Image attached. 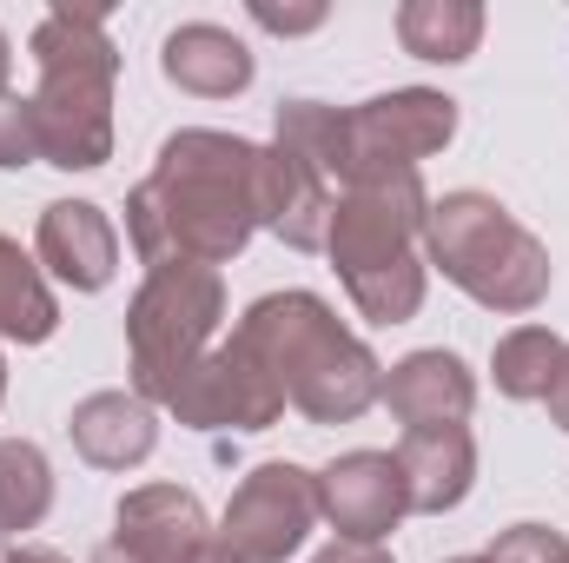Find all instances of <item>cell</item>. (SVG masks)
<instances>
[{
    "label": "cell",
    "mask_w": 569,
    "mask_h": 563,
    "mask_svg": "<svg viewBox=\"0 0 569 563\" xmlns=\"http://www.w3.org/2000/svg\"><path fill=\"white\" fill-rule=\"evenodd\" d=\"M331 206L338 192L279 146L192 127L159 146L152 179L127 199V233L146 266H219L252 239V226H272L298 253L325 246Z\"/></svg>",
    "instance_id": "obj_1"
},
{
    "label": "cell",
    "mask_w": 569,
    "mask_h": 563,
    "mask_svg": "<svg viewBox=\"0 0 569 563\" xmlns=\"http://www.w3.org/2000/svg\"><path fill=\"white\" fill-rule=\"evenodd\" d=\"M232 338L272 372L284 405H298L305 418H318V424H345V418H358L371 398H385L378 358L311 292H272V298H259L239 318Z\"/></svg>",
    "instance_id": "obj_2"
},
{
    "label": "cell",
    "mask_w": 569,
    "mask_h": 563,
    "mask_svg": "<svg viewBox=\"0 0 569 563\" xmlns=\"http://www.w3.org/2000/svg\"><path fill=\"white\" fill-rule=\"evenodd\" d=\"M33 67H40V93H33L40 159H53L67 172L107 166L113 73H120V53L107 40V13L100 7H53L33 27Z\"/></svg>",
    "instance_id": "obj_3"
},
{
    "label": "cell",
    "mask_w": 569,
    "mask_h": 563,
    "mask_svg": "<svg viewBox=\"0 0 569 563\" xmlns=\"http://www.w3.org/2000/svg\"><path fill=\"white\" fill-rule=\"evenodd\" d=\"M425 186L418 172H391V179H358L345 186V199L331 206V259L351 285L358 312L378 318V325H405L418 305H425V259H418V239H425Z\"/></svg>",
    "instance_id": "obj_4"
},
{
    "label": "cell",
    "mask_w": 569,
    "mask_h": 563,
    "mask_svg": "<svg viewBox=\"0 0 569 563\" xmlns=\"http://www.w3.org/2000/svg\"><path fill=\"white\" fill-rule=\"evenodd\" d=\"M430 266L490 312H537L550 292V253L490 192H443L425 213Z\"/></svg>",
    "instance_id": "obj_5"
},
{
    "label": "cell",
    "mask_w": 569,
    "mask_h": 563,
    "mask_svg": "<svg viewBox=\"0 0 569 563\" xmlns=\"http://www.w3.org/2000/svg\"><path fill=\"white\" fill-rule=\"evenodd\" d=\"M219 312H226V292H219L212 266H152V279L140 285V298L127 312V345H133L140 398L172 405V392L206 358V338H212Z\"/></svg>",
    "instance_id": "obj_6"
},
{
    "label": "cell",
    "mask_w": 569,
    "mask_h": 563,
    "mask_svg": "<svg viewBox=\"0 0 569 563\" xmlns=\"http://www.w3.org/2000/svg\"><path fill=\"white\" fill-rule=\"evenodd\" d=\"M457 134V100L430 93V87H398L378 93L365 107L345 113V140H351V179H391V172H418V159H430L437 146H450Z\"/></svg>",
    "instance_id": "obj_7"
},
{
    "label": "cell",
    "mask_w": 569,
    "mask_h": 563,
    "mask_svg": "<svg viewBox=\"0 0 569 563\" xmlns=\"http://www.w3.org/2000/svg\"><path fill=\"white\" fill-rule=\"evenodd\" d=\"M311 524H318V477L298 464H259L226 504L219 551H232L239 563H284Z\"/></svg>",
    "instance_id": "obj_8"
},
{
    "label": "cell",
    "mask_w": 569,
    "mask_h": 563,
    "mask_svg": "<svg viewBox=\"0 0 569 563\" xmlns=\"http://www.w3.org/2000/svg\"><path fill=\"white\" fill-rule=\"evenodd\" d=\"M172 412H179V424H199V431H266L284 412V392L232 338V345H219L192 365V378L172 392Z\"/></svg>",
    "instance_id": "obj_9"
},
{
    "label": "cell",
    "mask_w": 569,
    "mask_h": 563,
    "mask_svg": "<svg viewBox=\"0 0 569 563\" xmlns=\"http://www.w3.org/2000/svg\"><path fill=\"white\" fill-rule=\"evenodd\" d=\"M318 511H325L345 537H358V544L391 537V524L411 511V504H405V471H398V457H391V451H351V457H338V464L318 477Z\"/></svg>",
    "instance_id": "obj_10"
},
{
    "label": "cell",
    "mask_w": 569,
    "mask_h": 563,
    "mask_svg": "<svg viewBox=\"0 0 569 563\" xmlns=\"http://www.w3.org/2000/svg\"><path fill=\"white\" fill-rule=\"evenodd\" d=\"M33 246H40V266L60 285H73V292H100V285L113 279V266H120V233L87 199H53L40 213Z\"/></svg>",
    "instance_id": "obj_11"
},
{
    "label": "cell",
    "mask_w": 569,
    "mask_h": 563,
    "mask_svg": "<svg viewBox=\"0 0 569 563\" xmlns=\"http://www.w3.org/2000/svg\"><path fill=\"white\" fill-rule=\"evenodd\" d=\"M113 544H127V551L146 557V563H186L199 544H212V537H206V511H199L192 491H179V484H146L133 497H120V531H113Z\"/></svg>",
    "instance_id": "obj_12"
},
{
    "label": "cell",
    "mask_w": 569,
    "mask_h": 563,
    "mask_svg": "<svg viewBox=\"0 0 569 563\" xmlns=\"http://www.w3.org/2000/svg\"><path fill=\"white\" fill-rule=\"evenodd\" d=\"M159 67H166L172 87H186L199 100H232V93L252 87V47L226 27H212V20L172 27L166 47H159Z\"/></svg>",
    "instance_id": "obj_13"
},
{
    "label": "cell",
    "mask_w": 569,
    "mask_h": 563,
    "mask_svg": "<svg viewBox=\"0 0 569 563\" xmlns=\"http://www.w3.org/2000/svg\"><path fill=\"white\" fill-rule=\"evenodd\" d=\"M385 405L405 418V431H437V424H463L477 405V385L463 372L457 352H411L405 365H391L385 378Z\"/></svg>",
    "instance_id": "obj_14"
},
{
    "label": "cell",
    "mask_w": 569,
    "mask_h": 563,
    "mask_svg": "<svg viewBox=\"0 0 569 563\" xmlns=\"http://www.w3.org/2000/svg\"><path fill=\"white\" fill-rule=\"evenodd\" d=\"M405 471V504L411 511H450L470 497L477 477V444L463 424H437V431H405V444L391 451Z\"/></svg>",
    "instance_id": "obj_15"
},
{
    "label": "cell",
    "mask_w": 569,
    "mask_h": 563,
    "mask_svg": "<svg viewBox=\"0 0 569 563\" xmlns=\"http://www.w3.org/2000/svg\"><path fill=\"white\" fill-rule=\"evenodd\" d=\"M73 444H80L87 464L127 471V464L152 457V444H159L152 405H146L140 392H133V398H127V392H93V398L73 412Z\"/></svg>",
    "instance_id": "obj_16"
},
{
    "label": "cell",
    "mask_w": 569,
    "mask_h": 563,
    "mask_svg": "<svg viewBox=\"0 0 569 563\" xmlns=\"http://www.w3.org/2000/svg\"><path fill=\"white\" fill-rule=\"evenodd\" d=\"M279 152L298 159L305 172H318L325 186L351 179V140H345V113L325 100H284L279 107Z\"/></svg>",
    "instance_id": "obj_17"
},
{
    "label": "cell",
    "mask_w": 569,
    "mask_h": 563,
    "mask_svg": "<svg viewBox=\"0 0 569 563\" xmlns=\"http://www.w3.org/2000/svg\"><path fill=\"white\" fill-rule=\"evenodd\" d=\"M398 40L418 60H470L483 40V7L477 0H405L398 7Z\"/></svg>",
    "instance_id": "obj_18"
},
{
    "label": "cell",
    "mask_w": 569,
    "mask_h": 563,
    "mask_svg": "<svg viewBox=\"0 0 569 563\" xmlns=\"http://www.w3.org/2000/svg\"><path fill=\"white\" fill-rule=\"evenodd\" d=\"M53 318H60V305H53L47 279H40V266L0 233V338L40 345V338L53 332Z\"/></svg>",
    "instance_id": "obj_19"
},
{
    "label": "cell",
    "mask_w": 569,
    "mask_h": 563,
    "mask_svg": "<svg viewBox=\"0 0 569 563\" xmlns=\"http://www.w3.org/2000/svg\"><path fill=\"white\" fill-rule=\"evenodd\" d=\"M53 504V471L40 457V444L27 437H0V537H20L47 517Z\"/></svg>",
    "instance_id": "obj_20"
},
{
    "label": "cell",
    "mask_w": 569,
    "mask_h": 563,
    "mask_svg": "<svg viewBox=\"0 0 569 563\" xmlns=\"http://www.w3.org/2000/svg\"><path fill=\"white\" fill-rule=\"evenodd\" d=\"M557 358H563L557 332H543V325H517L510 338H497V358H490V365H497V392H503V398H543Z\"/></svg>",
    "instance_id": "obj_21"
},
{
    "label": "cell",
    "mask_w": 569,
    "mask_h": 563,
    "mask_svg": "<svg viewBox=\"0 0 569 563\" xmlns=\"http://www.w3.org/2000/svg\"><path fill=\"white\" fill-rule=\"evenodd\" d=\"M40 159V127H33V100L0 93V166H27Z\"/></svg>",
    "instance_id": "obj_22"
},
{
    "label": "cell",
    "mask_w": 569,
    "mask_h": 563,
    "mask_svg": "<svg viewBox=\"0 0 569 563\" xmlns=\"http://www.w3.org/2000/svg\"><path fill=\"white\" fill-rule=\"evenodd\" d=\"M557 557H569V537L550 531V524H517V531H503L497 551H490V563H557Z\"/></svg>",
    "instance_id": "obj_23"
},
{
    "label": "cell",
    "mask_w": 569,
    "mask_h": 563,
    "mask_svg": "<svg viewBox=\"0 0 569 563\" xmlns=\"http://www.w3.org/2000/svg\"><path fill=\"white\" fill-rule=\"evenodd\" d=\"M252 20L272 27V33H311V27H325V7H272V0H252Z\"/></svg>",
    "instance_id": "obj_24"
},
{
    "label": "cell",
    "mask_w": 569,
    "mask_h": 563,
    "mask_svg": "<svg viewBox=\"0 0 569 563\" xmlns=\"http://www.w3.org/2000/svg\"><path fill=\"white\" fill-rule=\"evenodd\" d=\"M311 563H391V551H385V544H358V537H338L331 551H318Z\"/></svg>",
    "instance_id": "obj_25"
},
{
    "label": "cell",
    "mask_w": 569,
    "mask_h": 563,
    "mask_svg": "<svg viewBox=\"0 0 569 563\" xmlns=\"http://www.w3.org/2000/svg\"><path fill=\"white\" fill-rule=\"evenodd\" d=\"M543 405H550V418L569 431V345H563V358H557V372H550V392H543Z\"/></svg>",
    "instance_id": "obj_26"
},
{
    "label": "cell",
    "mask_w": 569,
    "mask_h": 563,
    "mask_svg": "<svg viewBox=\"0 0 569 563\" xmlns=\"http://www.w3.org/2000/svg\"><path fill=\"white\" fill-rule=\"evenodd\" d=\"M93 563H146V557H133L127 544H100V551H93Z\"/></svg>",
    "instance_id": "obj_27"
},
{
    "label": "cell",
    "mask_w": 569,
    "mask_h": 563,
    "mask_svg": "<svg viewBox=\"0 0 569 563\" xmlns=\"http://www.w3.org/2000/svg\"><path fill=\"white\" fill-rule=\"evenodd\" d=\"M186 563H239V557H232V551H219V544H199Z\"/></svg>",
    "instance_id": "obj_28"
},
{
    "label": "cell",
    "mask_w": 569,
    "mask_h": 563,
    "mask_svg": "<svg viewBox=\"0 0 569 563\" xmlns=\"http://www.w3.org/2000/svg\"><path fill=\"white\" fill-rule=\"evenodd\" d=\"M7 563H67V557H53V551H7Z\"/></svg>",
    "instance_id": "obj_29"
},
{
    "label": "cell",
    "mask_w": 569,
    "mask_h": 563,
    "mask_svg": "<svg viewBox=\"0 0 569 563\" xmlns=\"http://www.w3.org/2000/svg\"><path fill=\"white\" fill-rule=\"evenodd\" d=\"M7 67H13V47H7V33H0V93H7Z\"/></svg>",
    "instance_id": "obj_30"
},
{
    "label": "cell",
    "mask_w": 569,
    "mask_h": 563,
    "mask_svg": "<svg viewBox=\"0 0 569 563\" xmlns=\"http://www.w3.org/2000/svg\"><path fill=\"white\" fill-rule=\"evenodd\" d=\"M450 563H490V557H450Z\"/></svg>",
    "instance_id": "obj_31"
},
{
    "label": "cell",
    "mask_w": 569,
    "mask_h": 563,
    "mask_svg": "<svg viewBox=\"0 0 569 563\" xmlns=\"http://www.w3.org/2000/svg\"><path fill=\"white\" fill-rule=\"evenodd\" d=\"M0 392H7V365H0Z\"/></svg>",
    "instance_id": "obj_32"
},
{
    "label": "cell",
    "mask_w": 569,
    "mask_h": 563,
    "mask_svg": "<svg viewBox=\"0 0 569 563\" xmlns=\"http://www.w3.org/2000/svg\"><path fill=\"white\" fill-rule=\"evenodd\" d=\"M0 563H7V551H0Z\"/></svg>",
    "instance_id": "obj_33"
},
{
    "label": "cell",
    "mask_w": 569,
    "mask_h": 563,
    "mask_svg": "<svg viewBox=\"0 0 569 563\" xmlns=\"http://www.w3.org/2000/svg\"><path fill=\"white\" fill-rule=\"evenodd\" d=\"M557 563H569V557H557Z\"/></svg>",
    "instance_id": "obj_34"
}]
</instances>
